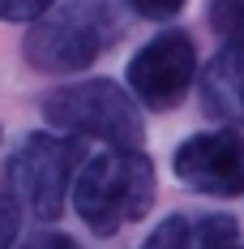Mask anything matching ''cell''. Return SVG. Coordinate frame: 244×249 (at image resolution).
<instances>
[{
    "label": "cell",
    "mask_w": 244,
    "mask_h": 249,
    "mask_svg": "<svg viewBox=\"0 0 244 249\" xmlns=\"http://www.w3.org/2000/svg\"><path fill=\"white\" fill-rule=\"evenodd\" d=\"M154 202V163L137 146H107L73 176V206L95 236H116Z\"/></svg>",
    "instance_id": "1"
},
{
    "label": "cell",
    "mask_w": 244,
    "mask_h": 249,
    "mask_svg": "<svg viewBox=\"0 0 244 249\" xmlns=\"http://www.w3.org/2000/svg\"><path fill=\"white\" fill-rule=\"evenodd\" d=\"M120 9L112 0H56L26 30V60L39 73H81L120 39Z\"/></svg>",
    "instance_id": "2"
},
{
    "label": "cell",
    "mask_w": 244,
    "mask_h": 249,
    "mask_svg": "<svg viewBox=\"0 0 244 249\" xmlns=\"http://www.w3.org/2000/svg\"><path fill=\"white\" fill-rule=\"evenodd\" d=\"M43 116L65 138H98L107 146H142L146 142V121H142L137 99L107 77L56 86L51 95H43Z\"/></svg>",
    "instance_id": "3"
},
{
    "label": "cell",
    "mask_w": 244,
    "mask_h": 249,
    "mask_svg": "<svg viewBox=\"0 0 244 249\" xmlns=\"http://www.w3.org/2000/svg\"><path fill=\"white\" fill-rule=\"evenodd\" d=\"M86 163V155L77 146V138L65 133H26L22 146L9 155L4 163V189L13 194V202L30 211L34 219H60L65 198L73 189L77 168Z\"/></svg>",
    "instance_id": "4"
},
{
    "label": "cell",
    "mask_w": 244,
    "mask_h": 249,
    "mask_svg": "<svg viewBox=\"0 0 244 249\" xmlns=\"http://www.w3.org/2000/svg\"><path fill=\"white\" fill-rule=\"evenodd\" d=\"M197 73V48L184 30H163L154 35L142 52H133L129 60V95L137 99V107L150 112H167L184 99L189 82Z\"/></svg>",
    "instance_id": "5"
},
{
    "label": "cell",
    "mask_w": 244,
    "mask_h": 249,
    "mask_svg": "<svg viewBox=\"0 0 244 249\" xmlns=\"http://www.w3.org/2000/svg\"><path fill=\"white\" fill-rule=\"evenodd\" d=\"M171 168L184 189L206 194V198H240L244 194V138L236 129H210L184 138Z\"/></svg>",
    "instance_id": "6"
},
{
    "label": "cell",
    "mask_w": 244,
    "mask_h": 249,
    "mask_svg": "<svg viewBox=\"0 0 244 249\" xmlns=\"http://www.w3.org/2000/svg\"><path fill=\"white\" fill-rule=\"evenodd\" d=\"M240 224L231 215H167L163 224H154L142 249H227L236 245Z\"/></svg>",
    "instance_id": "7"
},
{
    "label": "cell",
    "mask_w": 244,
    "mask_h": 249,
    "mask_svg": "<svg viewBox=\"0 0 244 249\" xmlns=\"http://www.w3.org/2000/svg\"><path fill=\"white\" fill-rule=\"evenodd\" d=\"M201 103L214 121L244 124V43L227 48L206 65L201 73Z\"/></svg>",
    "instance_id": "8"
},
{
    "label": "cell",
    "mask_w": 244,
    "mask_h": 249,
    "mask_svg": "<svg viewBox=\"0 0 244 249\" xmlns=\"http://www.w3.org/2000/svg\"><path fill=\"white\" fill-rule=\"evenodd\" d=\"M210 30L227 43H244V0H210Z\"/></svg>",
    "instance_id": "9"
},
{
    "label": "cell",
    "mask_w": 244,
    "mask_h": 249,
    "mask_svg": "<svg viewBox=\"0 0 244 249\" xmlns=\"http://www.w3.org/2000/svg\"><path fill=\"white\" fill-rule=\"evenodd\" d=\"M17 228H22V206L13 202L9 189H0V249H13Z\"/></svg>",
    "instance_id": "10"
},
{
    "label": "cell",
    "mask_w": 244,
    "mask_h": 249,
    "mask_svg": "<svg viewBox=\"0 0 244 249\" xmlns=\"http://www.w3.org/2000/svg\"><path fill=\"white\" fill-rule=\"evenodd\" d=\"M56 0H0V22H34Z\"/></svg>",
    "instance_id": "11"
},
{
    "label": "cell",
    "mask_w": 244,
    "mask_h": 249,
    "mask_svg": "<svg viewBox=\"0 0 244 249\" xmlns=\"http://www.w3.org/2000/svg\"><path fill=\"white\" fill-rule=\"evenodd\" d=\"M137 18H150V22H167L184 9V0H124Z\"/></svg>",
    "instance_id": "12"
},
{
    "label": "cell",
    "mask_w": 244,
    "mask_h": 249,
    "mask_svg": "<svg viewBox=\"0 0 244 249\" xmlns=\"http://www.w3.org/2000/svg\"><path fill=\"white\" fill-rule=\"evenodd\" d=\"M26 249H81L73 236H65V232H39V236H30Z\"/></svg>",
    "instance_id": "13"
},
{
    "label": "cell",
    "mask_w": 244,
    "mask_h": 249,
    "mask_svg": "<svg viewBox=\"0 0 244 249\" xmlns=\"http://www.w3.org/2000/svg\"><path fill=\"white\" fill-rule=\"evenodd\" d=\"M227 249H244V245H227Z\"/></svg>",
    "instance_id": "14"
}]
</instances>
